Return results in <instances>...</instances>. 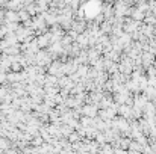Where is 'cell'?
Segmentation results:
<instances>
[{
	"label": "cell",
	"mask_w": 156,
	"mask_h": 154,
	"mask_svg": "<svg viewBox=\"0 0 156 154\" xmlns=\"http://www.w3.org/2000/svg\"><path fill=\"white\" fill-rule=\"evenodd\" d=\"M20 21V17H18V11H11L8 9L5 12V23H18Z\"/></svg>",
	"instance_id": "6da1fadb"
},
{
	"label": "cell",
	"mask_w": 156,
	"mask_h": 154,
	"mask_svg": "<svg viewBox=\"0 0 156 154\" xmlns=\"http://www.w3.org/2000/svg\"><path fill=\"white\" fill-rule=\"evenodd\" d=\"M37 41H38L40 49H46L49 44H52V43H50V35H49V33H47V35H41V36H38Z\"/></svg>",
	"instance_id": "7a4b0ae2"
},
{
	"label": "cell",
	"mask_w": 156,
	"mask_h": 154,
	"mask_svg": "<svg viewBox=\"0 0 156 154\" xmlns=\"http://www.w3.org/2000/svg\"><path fill=\"white\" fill-rule=\"evenodd\" d=\"M18 17H20V20H21L23 23H26V21H29V20H30V15H29V12H27V11H24V9L18 11Z\"/></svg>",
	"instance_id": "3957f363"
},
{
	"label": "cell",
	"mask_w": 156,
	"mask_h": 154,
	"mask_svg": "<svg viewBox=\"0 0 156 154\" xmlns=\"http://www.w3.org/2000/svg\"><path fill=\"white\" fill-rule=\"evenodd\" d=\"M83 112H85L87 115H88V113H90V115H96V109H94V107H91V106H87Z\"/></svg>",
	"instance_id": "277c9868"
},
{
	"label": "cell",
	"mask_w": 156,
	"mask_h": 154,
	"mask_svg": "<svg viewBox=\"0 0 156 154\" xmlns=\"http://www.w3.org/2000/svg\"><path fill=\"white\" fill-rule=\"evenodd\" d=\"M129 112H130V110H129L127 106H121V107H120V113H121V115H129Z\"/></svg>",
	"instance_id": "5b68a950"
},
{
	"label": "cell",
	"mask_w": 156,
	"mask_h": 154,
	"mask_svg": "<svg viewBox=\"0 0 156 154\" xmlns=\"http://www.w3.org/2000/svg\"><path fill=\"white\" fill-rule=\"evenodd\" d=\"M133 18H138V20H141V18H144V15H143V12H141V11H136V12L133 14Z\"/></svg>",
	"instance_id": "8992f818"
}]
</instances>
